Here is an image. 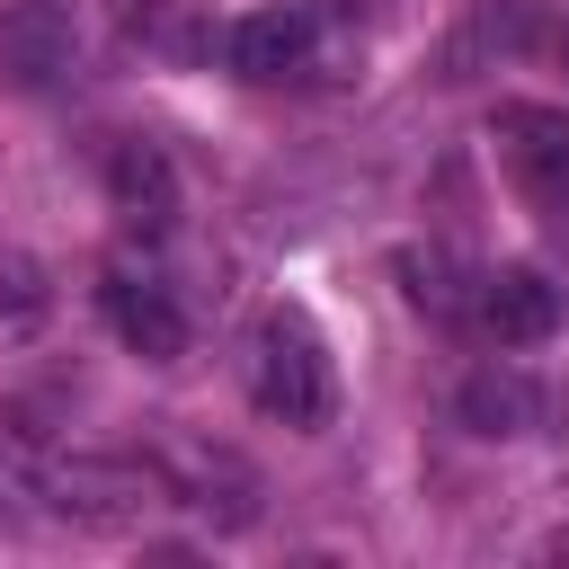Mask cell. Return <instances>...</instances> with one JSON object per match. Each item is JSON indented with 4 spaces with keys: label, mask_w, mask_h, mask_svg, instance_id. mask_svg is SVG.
<instances>
[{
    "label": "cell",
    "mask_w": 569,
    "mask_h": 569,
    "mask_svg": "<svg viewBox=\"0 0 569 569\" xmlns=\"http://www.w3.org/2000/svg\"><path fill=\"white\" fill-rule=\"evenodd\" d=\"M560 53H569V36H560Z\"/></svg>",
    "instance_id": "4fadbf2b"
},
{
    "label": "cell",
    "mask_w": 569,
    "mask_h": 569,
    "mask_svg": "<svg viewBox=\"0 0 569 569\" xmlns=\"http://www.w3.org/2000/svg\"><path fill=\"white\" fill-rule=\"evenodd\" d=\"M249 400L276 418V427H329L338 409V373H329V347L302 311H267L258 338H249Z\"/></svg>",
    "instance_id": "6da1fadb"
},
{
    "label": "cell",
    "mask_w": 569,
    "mask_h": 569,
    "mask_svg": "<svg viewBox=\"0 0 569 569\" xmlns=\"http://www.w3.org/2000/svg\"><path fill=\"white\" fill-rule=\"evenodd\" d=\"M462 427L471 436H533V418H542V391L516 373V365H480L471 382H462Z\"/></svg>",
    "instance_id": "30bf717a"
},
{
    "label": "cell",
    "mask_w": 569,
    "mask_h": 569,
    "mask_svg": "<svg viewBox=\"0 0 569 569\" xmlns=\"http://www.w3.org/2000/svg\"><path fill=\"white\" fill-rule=\"evenodd\" d=\"M36 311H44V276H36V258L0 249V329H27Z\"/></svg>",
    "instance_id": "7c38bea8"
},
{
    "label": "cell",
    "mask_w": 569,
    "mask_h": 569,
    "mask_svg": "<svg viewBox=\"0 0 569 569\" xmlns=\"http://www.w3.org/2000/svg\"><path fill=\"white\" fill-rule=\"evenodd\" d=\"M80 62V27H71V0H9L0 9V71L18 89H62Z\"/></svg>",
    "instance_id": "277c9868"
},
{
    "label": "cell",
    "mask_w": 569,
    "mask_h": 569,
    "mask_svg": "<svg viewBox=\"0 0 569 569\" xmlns=\"http://www.w3.org/2000/svg\"><path fill=\"white\" fill-rule=\"evenodd\" d=\"M36 489H44V507H53V516H80V525H124V516H133V498H151V489H160V471L71 453V462H44V471H36Z\"/></svg>",
    "instance_id": "8992f818"
},
{
    "label": "cell",
    "mask_w": 569,
    "mask_h": 569,
    "mask_svg": "<svg viewBox=\"0 0 569 569\" xmlns=\"http://www.w3.org/2000/svg\"><path fill=\"white\" fill-rule=\"evenodd\" d=\"M400 276H409V302H418L427 320H462V311H471V284H480V276H462L445 249H427V258L409 249V258H400Z\"/></svg>",
    "instance_id": "8fae6325"
},
{
    "label": "cell",
    "mask_w": 569,
    "mask_h": 569,
    "mask_svg": "<svg viewBox=\"0 0 569 569\" xmlns=\"http://www.w3.org/2000/svg\"><path fill=\"white\" fill-rule=\"evenodd\" d=\"M471 320H480L498 347H533V338H551L560 293H551L542 267H489V276L471 284Z\"/></svg>",
    "instance_id": "52a82bcc"
},
{
    "label": "cell",
    "mask_w": 569,
    "mask_h": 569,
    "mask_svg": "<svg viewBox=\"0 0 569 569\" xmlns=\"http://www.w3.org/2000/svg\"><path fill=\"white\" fill-rule=\"evenodd\" d=\"M222 62L240 80H302L320 62V18L302 0H276V9H249L222 27Z\"/></svg>",
    "instance_id": "3957f363"
},
{
    "label": "cell",
    "mask_w": 569,
    "mask_h": 569,
    "mask_svg": "<svg viewBox=\"0 0 569 569\" xmlns=\"http://www.w3.org/2000/svg\"><path fill=\"white\" fill-rule=\"evenodd\" d=\"M98 302H107V329H116V338H124L142 365H169V356H187V311H178V293H169L160 276L107 267Z\"/></svg>",
    "instance_id": "5b68a950"
},
{
    "label": "cell",
    "mask_w": 569,
    "mask_h": 569,
    "mask_svg": "<svg viewBox=\"0 0 569 569\" xmlns=\"http://www.w3.org/2000/svg\"><path fill=\"white\" fill-rule=\"evenodd\" d=\"M107 18H116L124 44H142V53H160V62H196V53L213 44L204 0H107Z\"/></svg>",
    "instance_id": "9c48e42d"
},
{
    "label": "cell",
    "mask_w": 569,
    "mask_h": 569,
    "mask_svg": "<svg viewBox=\"0 0 569 569\" xmlns=\"http://www.w3.org/2000/svg\"><path fill=\"white\" fill-rule=\"evenodd\" d=\"M107 204L124 231H169L178 222V169L160 142H116L107 151Z\"/></svg>",
    "instance_id": "ba28073f"
},
{
    "label": "cell",
    "mask_w": 569,
    "mask_h": 569,
    "mask_svg": "<svg viewBox=\"0 0 569 569\" xmlns=\"http://www.w3.org/2000/svg\"><path fill=\"white\" fill-rule=\"evenodd\" d=\"M489 142H498L516 196H525L542 222H569V107L507 98V107L489 116Z\"/></svg>",
    "instance_id": "7a4b0ae2"
}]
</instances>
